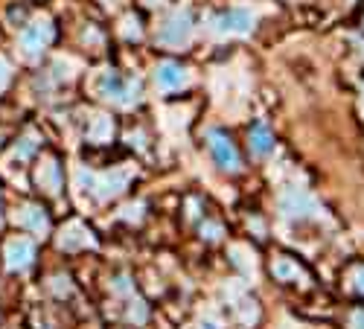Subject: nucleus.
Listing matches in <instances>:
<instances>
[{
  "label": "nucleus",
  "instance_id": "1a4fd4ad",
  "mask_svg": "<svg viewBox=\"0 0 364 329\" xmlns=\"http://www.w3.org/2000/svg\"><path fill=\"white\" fill-rule=\"evenodd\" d=\"M355 288L364 294V265H361V268H355Z\"/></svg>",
  "mask_w": 364,
  "mask_h": 329
},
{
  "label": "nucleus",
  "instance_id": "6e6552de",
  "mask_svg": "<svg viewBox=\"0 0 364 329\" xmlns=\"http://www.w3.org/2000/svg\"><path fill=\"white\" fill-rule=\"evenodd\" d=\"M251 149L257 155H268L271 149H274V137H271V131L265 126H254L251 129Z\"/></svg>",
  "mask_w": 364,
  "mask_h": 329
},
{
  "label": "nucleus",
  "instance_id": "9b49d317",
  "mask_svg": "<svg viewBox=\"0 0 364 329\" xmlns=\"http://www.w3.org/2000/svg\"><path fill=\"white\" fill-rule=\"evenodd\" d=\"M146 4H164V0H146Z\"/></svg>",
  "mask_w": 364,
  "mask_h": 329
},
{
  "label": "nucleus",
  "instance_id": "f03ea898",
  "mask_svg": "<svg viewBox=\"0 0 364 329\" xmlns=\"http://www.w3.org/2000/svg\"><path fill=\"white\" fill-rule=\"evenodd\" d=\"M210 149H213V158H216V163L222 169H228V172L239 169V152H236V146L230 143V137L213 131V134H210Z\"/></svg>",
  "mask_w": 364,
  "mask_h": 329
},
{
  "label": "nucleus",
  "instance_id": "20e7f679",
  "mask_svg": "<svg viewBox=\"0 0 364 329\" xmlns=\"http://www.w3.org/2000/svg\"><path fill=\"white\" fill-rule=\"evenodd\" d=\"M102 91H105V97H111L117 102H132V99H137V82H126L119 73L111 70L102 82Z\"/></svg>",
  "mask_w": 364,
  "mask_h": 329
},
{
  "label": "nucleus",
  "instance_id": "423d86ee",
  "mask_svg": "<svg viewBox=\"0 0 364 329\" xmlns=\"http://www.w3.org/2000/svg\"><path fill=\"white\" fill-rule=\"evenodd\" d=\"M33 262V245L26 242V239H18V242L9 245V265L12 268H26Z\"/></svg>",
  "mask_w": 364,
  "mask_h": 329
},
{
  "label": "nucleus",
  "instance_id": "7ed1b4c3",
  "mask_svg": "<svg viewBox=\"0 0 364 329\" xmlns=\"http://www.w3.org/2000/svg\"><path fill=\"white\" fill-rule=\"evenodd\" d=\"M213 26H216V33H251L254 15L248 9H230V12L219 15Z\"/></svg>",
  "mask_w": 364,
  "mask_h": 329
},
{
  "label": "nucleus",
  "instance_id": "9d476101",
  "mask_svg": "<svg viewBox=\"0 0 364 329\" xmlns=\"http://www.w3.org/2000/svg\"><path fill=\"white\" fill-rule=\"evenodd\" d=\"M353 329H364V312H358V315L353 318Z\"/></svg>",
  "mask_w": 364,
  "mask_h": 329
},
{
  "label": "nucleus",
  "instance_id": "0eeeda50",
  "mask_svg": "<svg viewBox=\"0 0 364 329\" xmlns=\"http://www.w3.org/2000/svg\"><path fill=\"white\" fill-rule=\"evenodd\" d=\"M271 274H274L277 280H283V283H291V280L303 277V271H300V265H297V262H291V259H286V257L274 259V265H271Z\"/></svg>",
  "mask_w": 364,
  "mask_h": 329
},
{
  "label": "nucleus",
  "instance_id": "39448f33",
  "mask_svg": "<svg viewBox=\"0 0 364 329\" xmlns=\"http://www.w3.org/2000/svg\"><path fill=\"white\" fill-rule=\"evenodd\" d=\"M187 82H190V76L181 65H161L158 68V87H164V91H178V87H184Z\"/></svg>",
  "mask_w": 364,
  "mask_h": 329
},
{
  "label": "nucleus",
  "instance_id": "f257e3e1",
  "mask_svg": "<svg viewBox=\"0 0 364 329\" xmlns=\"http://www.w3.org/2000/svg\"><path fill=\"white\" fill-rule=\"evenodd\" d=\"M190 36H193V21H190V12H178V15H172V18L161 26V33H158L161 44H166V47H172V50L187 47Z\"/></svg>",
  "mask_w": 364,
  "mask_h": 329
}]
</instances>
